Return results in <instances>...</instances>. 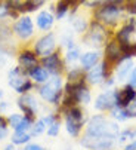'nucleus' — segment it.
<instances>
[{"mask_svg":"<svg viewBox=\"0 0 136 150\" xmlns=\"http://www.w3.org/2000/svg\"><path fill=\"white\" fill-rule=\"evenodd\" d=\"M87 135H109L117 138L120 134V129L116 123H109L104 116H93L90 117L87 128H86Z\"/></svg>","mask_w":136,"mask_h":150,"instance_id":"nucleus-1","label":"nucleus"},{"mask_svg":"<svg viewBox=\"0 0 136 150\" xmlns=\"http://www.w3.org/2000/svg\"><path fill=\"white\" fill-rule=\"evenodd\" d=\"M123 11L124 8L120 3H102L95 12V19L104 24L105 27H112L118 23Z\"/></svg>","mask_w":136,"mask_h":150,"instance_id":"nucleus-2","label":"nucleus"},{"mask_svg":"<svg viewBox=\"0 0 136 150\" xmlns=\"http://www.w3.org/2000/svg\"><path fill=\"white\" fill-rule=\"evenodd\" d=\"M40 95L44 101L58 104L62 97V79L61 74H50L49 79L40 88Z\"/></svg>","mask_w":136,"mask_h":150,"instance_id":"nucleus-3","label":"nucleus"},{"mask_svg":"<svg viewBox=\"0 0 136 150\" xmlns=\"http://www.w3.org/2000/svg\"><path fill=\"white\" fill-rule=\"evenodd\" d=\"M28 73H25L24 70H22L19 66L18 67H13L11 71H9V85L19 94H25L27 91H30L33 88V83L31 80L27 77Z\"/></svg>","mask_w":136,"mask_h":150,"instance_id":"nucleus-4","label":"nucleus"},{"mask_svg":"<svg viewBox=\"0 0 136 150\" xmlns=\"http://www.w3.org/2000/svg\"><path fill=\"white\" fill-rule=\"evenodd\" d=\"M107 36H108V33H107L105 25L95 19L89 24V30H87V34H86L84 40L90 46H101V45L105 43Z\"/></svg>","mask_w":136,"mask_h":150,"instance_id":"nucleus-5","label":"nucleus"},{"mask_svg":"<svg viewBox=\"0 0 136 150\" xmlns=\"http://www.w3.org/2000/svg\"><path fill=\"white\" fill-rule=\"evenodd\" d=\"M116 138L109 135H87L81 138V146L89 150H109L114 146Z\"/></svg>","mask_w":136,"mask_h":150,"instance_id":"nucleus-6","label":"nucleus"},{"mask_svg":"<svg viewBox=\"0 0 136 150\" xmlns=\"http://www.w3.org/2000/svg\"><path fill=\"white\" fill-rule=\"evenodd\" d=\"M65 126H67V131L70 135L77 137L81 131V126H83V113L79 107L73 105L67 110V117H65Z\"/></svg>","mask_w":136,"mask_h":150,"instance_id":"nucleus-7","label":"nucleus"},{"mask_svg":"<svg viewBox=\"0 0 136 150\" xmlns=\"http://www.w3.org/2000/svg\"><path fill=\"white\" fill-rule=\"evenodd\" d=\"M109 62L107 59H104L102 62H98L96 66H93L92 69H89L87 74H86V80L92 85H99L102 83L105 79H108L109 74Z\"/></svg>","mask_w":136,"mask_h":150,"instance_id":"nucleus-8","label":"nucleus"},{"mask_svg":"<svg viewBox=\"0 0 136 150\" xmlns=\"http://www.w3.org/2000/svg\"><path fill=\"white\" fill-rule=\"evenodd\" d=\"M55 48H56V40H55V36L52 33L41 36L34 43V52L37 57H41V58L55 52Z\"/></svg>","mask_w":136,"mask_h":150,"instance_id":"nucleus-9","label":"nucleus"},{"mask_svg":"<svg viewBox=\"0 0 136 150\" xmlns=\"http://www.w3.org/2000/svg\"><path fill=\"white\" fill-rule=\"evenodd\" d=\"M13 33L21 39V40H27L33 36L34 33V25H33V21L30 16H22L19 18L15 25H13Z\"/></svg>","mask_w":136,"mask_h":150,"instance_id":"nucleus-10","label":"nucleus"},{"mask_svg":"<svg viewBox=\"0 0 136 150\" xmlns=\"http://www.w3.org/2000/svg\"><path fill=\"white\" fill-rule=\"evenodd\" d=\"M41 66L49 71V74H61L64 70V61L59 57V52H52L41 58Z\"/></svg>","mask_w":136,"mask_h":150,"instance_id":"nucleus-11","label":"nucleus"},{"mask_svg":"<svg viewBox=\"0 0 136 150\" xmlns=\"http://www.w3.org/2000/svg\"><path fill=\"white\" fill-rule=\"evenodd\" d=\"M18 107L24 112V116H27L30 119H34L36 112H37V100L33 95L24 94L18 100Z\"/></svg>","mask_w":136,"mask_h":150,"instance_id":"nucleus-12","label":"nucleus"},{"mask_svg":"<svg viewBox=\"0 0 136 150\" xmlns=\"http://www.w3.org/2000/svg\"><path fill=\"white\" fill-rule=\"evenodd\" d=\"M136 98V88L132 85H126V86L120 91H116V105L117 107H127L130 101Z\"/></svg>","mask_w":136,"mask_h":150,"instance_id":"nucleus-13","label":"nucleus"},{"mask_svg":"<svg viewBox=\"0 0 136 150\" xmlns=\"http://www.w3.org/2000/svg\"><path fill=\"white\" fill-rule=\"evenodd\" d=\"M8 123L13 128L15 131H19V132H27L31 125H33V119L27 117V116H22V115H11L8 117Z\"/></svg>","mask_w":136,"mask_h":150,"instance_id":"nucleus-14","label":"nucleus"},{"mask_svg":"<svg viewBox=\"0 0 136 150\" xmlns=\"http://www.w3.org/2000/svg\"><path fill=\"white\" fill-rule=\"evenodd\" d=\"M116 105V91H105L101 95H98L96 101H95V107L98 110H111Z\"/></svg>","mask_w":136,"mask_h":150,"instance_id":"nucleus-15","label":"nucleus"},{"mask_svg":"<svg viewBox=\"0 0 136 150\" xmlns=\"http://www.w3.org/2000/svg\"><path fill=\"white\" fill-rule=\"evenodd\" d=\"M18 62H19V67L25 73H28L36 66H39V59L34 51H22L18 57Z\"/></svg>","mask_w":136,"mask_h":150,"instance_id":"nucleus-16","label":"nucleus"},{"mask_svg":"<svg viewBox=\"0 0 136 150\" xmlns=\"http://www.w3.org/2000/svg\"><path fill=\"white\" fill-rule=\"evenodd\" d=\"M121 49H120V43L117 40H109L107 42L105 46V59L111 64V62H117L121 59Z\"/></svg>","mask_w":136,"mask_h":150,"instance_id":"nucleus-17","label":"nucleus"},{"mask_svg":"<svg viewBox=\"0 0 136 150\" xmlns=\"http://www.w3.org/2000/svg\"><path fill=\"white\" fill-rule=\"evenodd\" d=\"M133 70V61L132 58H121L120 61H117V67H116V74L118 80H124L130 71Z\"/></svg>","mask_w":136,"mask_h":150,"instance_id":"nucleus-18","label":"nucleus"},{"mask_svg":"<svg viewBox=\"0 0 136 150\" xmlns=\"http://www.w3.org/2000/svg\"><path fill=\"white\" fill-rule=\"evenodd\" d=\"M70 95H73L74 101L79 103V104H87V103H90V91H89V88L86 86V83L76 86V88L71 91Z\"/></svg>","mask_w":136,"mask_h":150,"instance_id":"nucleus-19","label":"nucleus"},{"mask_svg":"<svg viewBox=\"0 0 136 150\" xmlns=\"http://www.w3.org/2000/svg\"><path fill=\"white\" fill-rule=\"evenodd\" d=\"M135 28H136V21L132 19L130 23L124 24L116 34L117 37V42L118 43H126V42H130V36L135 33Z\"/></svg>","mask_w":136,"mask_h":150,"instance_id":"nucleus-20","label":"nucleus"},{"mask_svg":"<svg viewBox=\"0 0 136 150\" xmlns=\"http://www.w3.org/2000/svg\"><path fill=\"white\" fill-rule=\"evenodd\" d=\"M53 21H55V18L49 11H41L37 15V27L43 31H49L53 27Z\"/></svg>","mask_w":136,"mask_h":150,"instance_id":"nucleus-21","label":"nucleus"},{"mask_svg":"<svg viewBox=\"0 0 136 150\" xmlns=\"http://www.w3.org/2000/svg\"><path fill=\"white\" fill-rule=\"evenodd\" d=\"M101 57L98 52L95 51H90V52H86L80 57V62H81V67L83 70H89V69H92L93 66H96V64L99 62Z\"/></svg>","mask_w":136,"mask_h":150,"instance_id":"nucleus-22","label":"nucleus"},{"mask_svg":"<svg viewBox=\"0 0 136 150\" xmlns=\"http://www.w3.org/2000/svg\"><path fill=\"white\" fill-rule=\"evenodd\" d=\"M28 76L36 82V83H44L48 79H49V71L44 69L43 66H36L34 69H31L30 71H28Z\"/></svg>","mask_w":136,"mask_h":150,"instance_id":"nucleus-23","label":"nucleus"},{"mask_svg":"<svg viewBox=\"0 0 136 150\" xmlns=\"http://www.w3.org/2000/svg\"><path fill=\"white\" fill-rule=\"evenodd\" d=\"M121 49V58H133L136 57V42H126V43H120Z\"/></svg>","mask_w":136,"mask_h":150,"instance_id":"nucleus-24","label":"nucleus"},{"mask_svg":"<svg viewBox=\"0 0 136 150\" xmlns=\"http://www.w3.org/2000/svg\"><path fill=\"white\" fill-rule=\"evenodd\" d=\"M80 49L76 45H71L67 48V54H65V59L67 62H76L77 59H80Z\"/></svg>","mask_w":136,"mask_h":150,"instance_id":"nucleus-25","label":"nucleus"},{"mask_svg":"<svg viewBox=\"0 0 136 150\" xmlns=\"http://www.w3.org/2000/svg\"><path fill=\"white\" fill-rule=\"evenodd\" d=\"M31 140V134L27 131V132H19V131H15V134L12 135V143L13 144H24V143H28Z\"/></svg>","mask_w":136,"mask_h":150,"instance_id":"nucleus-26","label":"nucleus"},{"mask_svg":"<svg viewBox=\"0 0 136 150\" xmlns=\"http://www.w3.org/2000/svg\"><path fill=\"white\" fill-rule=\"evenodd\" d=\"M111 115H112V117L117 119V120H126V119H129V113L126 110V107H117V105H114L111 109Z\"/></svg>","mask_w":136,"mask_h":150,"instance_id":"nucleus-27","label":"nucleus"},{"mask_svg":"<svg viewBox=\"0 0 136 150\" xmlns=\"http://www.w3.org/2000/svg\"><path fill=\"white\" fill-rule=\"evenodd\" d=\"M30 134H31V137H34V135H39V134H41L44 129H46V125H44V122H43V119H39V120H36V122H33V125H31V128H30Z\"/></svg>","mask_w":136,"mask_h":150,"instance_id":"nucleus-28","label":"nucleus"},{"mask_svg":"<svg viewBox=\"0 0 136 150\" xmlns=\"http://www.w3.org/2000/svg\"><path fill=\"white\" fill-rule=\"evenodd\" d=\"M73 27H74V30H76L77 33H83V31H86V28H87V23H86L84 18L76 16V18H73Z\"/></svg>","mask_w":136,"mask_h":150,"instance_id":"nucleus-29","label":"nucleus"},{"mask_svg":"<svg viewBox=\"0 0 136 150\" xmlns=\"http://www.w3.org/2000/svg\"><path fill=\"white\" fill-rule=\"evenodd\" d=\"M71 8V5L70 3H67L65 0H59L58 2V5H56V18L58 19H61L67 12H68V9Z\"/></svg>","mask_w":136,"mask_h":150,"instance_id":"nucleus-30","label":"nucleus"},{"mask_svg":"<svg viewBox=\"0 0 136 150\" xmlns=\"http://www.w3.org/2000/svg\"><path fill=\"white\" fill-rule=\"evenodd\" d=\"M59 126H61V123H59V117H58L56 120H53V122L48 126V135H50V137L58 135V134H59Z\"/></svg>","mask_w":136,"mask_h":150,"instance_id":"nucleus-31","label":"nucleus"},{"mask_svg":"<svg viewBox=\"0 0 136 150\" xmlns=\"http://www.w3.org/2000/svg\"><path fill=\"white\" fill-rule=\"evenodd\" d=\"M9 59V51L5 49V46H0V67H3Z\"/></svg>","mask_w":136,"mask_h":150,"instance_id":"nucleus-32","label":"nucleus"},{"mask_svg":"<svg viewBox=\"0 0 136 150\" xmlns=\"http://www.w3.org/2000/svg\"><path fill=\"white\" fill-rule=\"evenodd\" d=\"M126 110H127V113H129V117H135V116H136V98L127 104Z\"/></svg>","mask_w":136,"mask_h":150,"instance_id":"nucleus-33","label":"nucleus"},{"mask_svg":"<svg viewBox=\"0 0 136 150\" xmlns=\"http://www.w3.org/2000/svg\"><path fill=\"white\" fill-rule=\"evenodd\" d=\"M101 3H120L123 5V0H95V2H89V6H98Z\"/></svg>","mask_w":136,"mask_h":150,"instance_id":"nucleus-34","label":"nucleus"},{"mask_svg":"<svg viewBox=\"0 0 136 150\" xmlns=\"http://www.w3.org/2000/svg\"><path fill=\"white\" fill-rule=\"evenodd\" d=\"M129 76H130L129 77V85H132L133 88H136V67H133V70L130 71Z\"/></svg>","mask_w":136,"mask_h":150,"instance_id":"nucleus-35","label":"nucleus"},{"mask_svg":"<svg viewBox=\"0 0 136 150\" xmlns=\"http://www.w3.org/2000/svg\"><path fill=\"white\" fill-rule=\"evenodd\" d=\"M24 150H43V149H41V146L31 143V144H27V146L24 147Z\"/></svg>","mask_w":136,"mask_h":150,"instance_id":"nucleus-36","label":"nucleus"},{"mask_svg":"<svg viewBox=\"0 0 136 150\" xmlns=\"http://www.w3.org/2000/svg\"><path fill=\"white\" fill-rule=\"evenodd\" d=\"M6 135H8V126L0 125V140H3Z\"/></svg>","mask_w":136,"mask_h":150,"instance_id":"nucleus-37","label":"nucleus"},{"mask_svg":"<svg viewBox=\"0 0 136 150\" xmlns=\"http://www.w3.org/2000/svg\"><path fill=\"white\" fill-rule=\"evenodd\" d=\"M126 150H136V140H135L133 143L127 144V146H126Z\"/></svg>","mask_w":136,"mask_h":150,"instance_id":"nucleus-38","label":"nucleus"},{"mask_svg":"<svg viewBox=\"0 0 136 150\" xmlns=\"http://www.w3.org/2000/svg\"><path fill=\"white\" fill-rule=\"evenodd\" d=\"M3 150H15V147H13V143H12V144H9V146H6Z\"/></svg>","mask_w":136,"mask_h":150,"instance_id":"nucleus-39","label":"nucleus"},{"mask_svg":"<svg viewBox=\"0 0 136 150\" xmlns=\"http://www.w3.org/2000/svg\"><path fill=\"white\" fill-rule=\"evenodd\" d=\"M0 98H2V91H0Z\"/></svg>","mask_w":136,"mask_h":150,"instance_id":"nucleus-40","label":"nucleus"},{"mask_svg":"<svg viewBox=\"0 0 136 150\" xmlns=\"http://www.w3.org/2000/svg\"><path fill=\"white\" fill-rule=\"evenodd\" d=\"M43 150H44V149H43Z\"/></svg>","mask_w":136,"mask_h":150,"instance_id":"nucleus-41","label":"nucleus"}]
</instances>
